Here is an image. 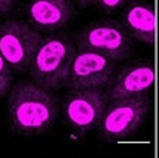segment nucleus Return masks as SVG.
I'll list each match as a JSON object with an SVG mask.
<instances>
[{
  "instance_id": "obj_1",
  "label": "nucleus",
  "mask_w": 159,
  "mask_h": 158,
  "mask_svg": "<svg viewBox=\"0 0 159 158\" xmlns=\"http://www.w3.org/2000/svg\"><path fill=\"white\" fill-rule=\"evenodd\" d=\"M11 129L24 136L44 135L57 120V103L49 89L31 81H21L7 93Z\"/></svg>"
},
{
  "instance_id": "obj_2",
  "label": "nucleus",
  "mask_w": 159,
  "mask_h": 158,
  "mask_svg": "<svg viewBox=\"0 0 159 158\" xmlns=\"http://www.w3.org/2000/svg\"><path fill=\"white\" fill-rule=\"evenodd\" d=\"M77 49L75 41L68 34L59 33L43 37L28 68L34 83L49 90H57L65 86Z\"/></svg>"
},
{
  "instance_id": "obj_3",
  "label": "nucleus",
  "mask_w": 159,
  "mask_h": 158,
  "mask_svg": "<svg viewBox=\"0 0 159 158\" xmlns=\"http://www.w3.org/2000/svg\"><path fill=\"white\" fill-rule=\"evenodd\" d=\"M152 111L150 96L111 99L97 124L105 141H125L136 135Z\"/></svg>"
},
{
  "instance_id": "obj_4",
  "label": "nucleus",
  "mask_w": 159,
  "mask_h": 158,
  "mask_svg": "<svg viewBox=\"0 0 159 158\" xmlns=\"http://www.w3.org/2000/svg\"><path fill=\"white\" fill-rule=\"evenodd\" d=\"M75 45L80 49H89L114 61H122L131 55L133 37L116 19H97L87 24L75 37Z\"/></svg>"
},
{
  "instance_id": "obj_5",
  "label": "nucleus",
  "mask_w": 159,
  "mask_h": 158,
  "mask_svg": "<svg viewBox=\"0 0 159 158\" xmlns=\"http://www.w3.org/2000/svg\"><path fill=\"white\" fill-rule=\"evenodd\" d=\"M43 36L28 22L11 19L0 24V55L13 71H28Z\"/></svg>"
},
{
  "instance_id": "obj_6",
  "label": "nucleus",
  "mask_w": 159,
  "mask_h": 158,
  "mask_svg": "<svg viewBox=\"0 0 159 158\" xmlns=\"http://www.w3.org/2000/svg\"><path fill=\"white\" fill-rule=\"evenodd\" d=\"M116 61L89 49H77L65 86L71 89H103L114 81Z\"/></svg>"
},
{
  "instance_id": "obj_7",
  "label": "nucleus",
  "mask_w": 159,
  "mask_h": 158,
  "mask_svg": "<svg viewBox=\"0 0 159 158\" xmlns=\"http://www.w3.org/2000/svg\"><path fill=\"white\" fill-rule=\"evenodd\" d=\"M108 102V93L102 89H71L62 103L65 121L78 136H84L97 127Z\"/></svg>"
},
{
  "instance_id": "obj_8",
  "label": "nucleus",
  "mask_w": 159,
  "mask_h": 158,
  "mask_svg": "<svg viewBox=\"0 0 159 158\" xmlns=\"http://www.w3.org/2000/svg\"><path fill=\"white\" fill-rule=\"evenodd\" d=\"M155 65L150 61H139L124 67L115 75L114 81L108 86V96L111 99L150 96L155 86Z\"/></svg>"
},
{
  "instance_id": "obj_9",
  "label": "nucleus",
  "mask_w": 159,
  "mask_h": 158,
  "mask_svg": "<svg viewBox=\"0 0 159 158\" xmlns=\"http://www.w3.org/2000/svg\"><path fill=\"white\" fill-rule=\"evenodd\" d=\"M25 12L28 24L37 31H56L74 19L75 6L71 0H30Z\"/></svg>"
},
{
  "instance_id": "obj_10",
  "label": "nucleus",
  "mask_w": 159,
  "mask_h": 158,
  "mask_svg": "<svg viewBox=\"0 0 159 158\" xmlns=\"http://www.w3.org/2000/svg\"><path fill=\"white\" fill-rule=\"evenodd\" d=\"M119 21L133 39L153 45L156 37V12L149 0H128L121 9Z\"/></svg>"
},
{
  "instance_id": "obj_11",
  "label": "nucleus",
  "mask_w": 159,
  "mask_h": 158,
  "mask_svg": "<svg viewBox=\"0 0 159 158\" xmlns=\"http://www.w3.org/2000/svg\"><path fill=\"white\" fill-rule=\"evenodd\" d=\"M12 80H13V69L0 55V99L9 93L12 87Z\"/></svg>"
},
{
  "instance_id": "obj_12",
  "label": "nucleus",
  "mask_w": 159,
  "mask_h": 158,
  "mask_svg": "<svg viewBox=\"0 0 159 158\" xmlns=\"http://www.w3.org/2000/svg\"><path fill=\"white\" fill-rule=\"evenodd\" d=\"M128 0H97L96 7L99 11L106 13H114L116 11H121Z\"/></svg>"
},
{
  "instance_id": "obj_13",
  "label": "nucleus",
  "mask_w": 159,
  "mask_h": 158,
  "mask_svg": "<svg viewBox=\"0 0 159 158\" xmlns=\"http://www.w3.org/2000/svg\"><path fill=\"white\" fill-rule=\"evenodd\" d=\"M18 0H0V13H9L16 6Z\"/></svg>"
},
{
  "instance_id": "obj_14",
  "label": "nucleus",
  "mask_w": 159,
  "mask_h": 158,
  "mask_svg": "<svg viewBox=\"0 0 159 158\" xmlns=\"http://www.w3.org/2000/svg\"><path fill=\"white\" fill-rule=\"evenodd\" d=\"M96 2L97 0H75V3L78 5V7H89V6H93V5H96Z\"/></svg>"
}]
</instances>
